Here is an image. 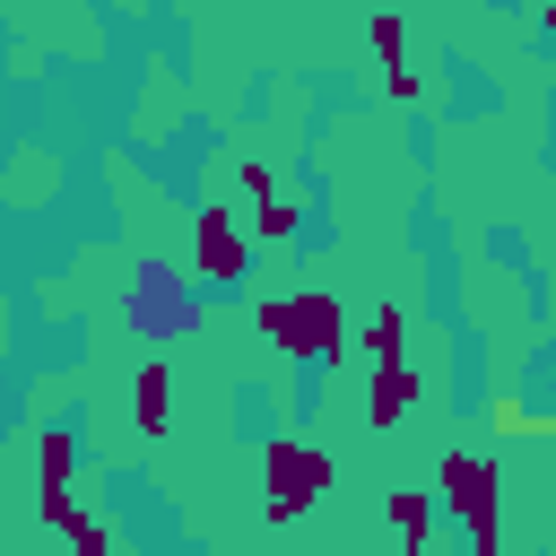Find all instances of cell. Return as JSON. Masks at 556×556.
<instances>
[{
	"label": "cell",
	"mask_w": 556,
	"mask_h": 556,
	"mask_svg": "<svg viewBox=\"0 0 556 556\" xmlns=\"http://www.w3.org/2000/svg\"><path fill=\"white\" fill-rule=\"evenodd\" d=\"M252 330H261L278 356H295V365H321V356H339V348H348V313H339V295H330V287L261 295V304H252Z\"/></svg>",
	"instance_id": "1"
},
{
	"label": "cell",
	"mask_w": 556,
	"mask_h": 556,
	"mask_svg": "<svg viewBox=\"0 0 556 556\" xmlns=\"http://www.w3.org/2000/svg\"><path fill=\"white\" fill-rule=\"evenodd\" d=\"M434 486H443V513L469 530V547L495 556V547H504V469H495L486 452H443Z\"/></svg>",
	"instance_id": "2"
},
{
	"label": "cell",
	"mask_w": 556,
	"mask_h": 556,
	"mask_svg": "<svg viewBox=\"0 0 556 556\" xmlns=\"http://www.w3.org/2000/svg\"><path fill=\"white\" fill-rule=\"evenodd\" d=\"M321 486H330V452H313L304 434H269L261 443V504H269V521H304L321 504Z\"/></svg>",
	"instance_id": "3"
},
{
	"label": "cell",
	"mask_w": 556,
	"mask_h": 556,
	"mask_svg": "<svg viewBox=\"0 0 556 556\" xmlns=\"http://www.w3.org/2000/svg\"><path fill=\"white\" fill-rule=\"evenodd\" d=\"M191 269H200L208 287H243V269H252V235H243L226 208H200V217H191Z\"/></svg>",
	"instance_id": "4"
},
{
	"label": "cell",
	"mask_w": 556,
	"mask_h": 556,
	"mask_svg": "<svg viewBox=\"0 0 556 556\" xmlns=\"http://www.w3.org/2000/svg\"><path fill=\"white\" fill-rule=\"evenodd\" d=\"M408 408H417V365H408V356H374V391H365V426H382V434H391V426H400Z\"/></svg>",
	"instance_id": "5"
},
{
	"label": "cell",
	"mask_w": 556,
	"mask_h": 556,
	"mask_svg": "<svg viewBox=\"0 0 556 556\" xmlns=\"http://www.w3.org/2000/svg\"><path fill=\"white\" fill-rule=\"evenodd\" d=\"M130 408H139V434H165V426H174V365H165V356H148V365H139Z\"/></svg>",
	"instance_id": "6"
},
{
	"label": "cell",
	"mask_w": 556,
	"mask_h": 556,
	"mask_svg": "<svg viewBox=\"0 0 556 556\" xmlns=\"http://www.w3.org/2000/svg\"><path fill=\"white\" fill-rule=\"evenodd\" d=\"M486 434H504V443H556V417H539V408H521L513 391H495V400H486Z\"/></svg>",
	"instance_id": "7"
},
{
	"label": "cell",
	"mask_w": 556,
	"mask_h": 556,
	"mask_svg": "<svg viewBox=\"0 0 556 556\" xmlns=\"http://www.w3.org/2000/svg\"><path fill=\"white\" fill-rule=\"evenodd\" d=\"M365 43H374L382 70H400V61H408V17H400V9H374V17H365Z\"/></svg>",
	"instance_id": "8"
},
{
	"label": "cell",
	"mask_w": 556,
	"mask_h": 556,
	"mask_svg": "<svg viewBox=\"0 0 556 556\" xmlns=\"http://www.w3.org/2000/svg\"><path fill=\"white\" fill-rule=\"evenodd\" d=\"M391 530H400L408 547H426V539H434V495H417V486H400V495H391Z\"/></svg>",
	"instance_id": "9"
},
{
	"label": "cell",
	"mask_w": 556,
	"mask_h": 556,
	"mask_svg": "<svg viewBox=\"0 0 556 556\" xmlns=\"http://www.w3.org/2000/svg\"><path fill=\"white\" fill-rule=\"evenodd\" d=\"M295 226H304V217H295L278 191H269V200H252V243H295Z\"/></svg>",
	"instance_id": "10"
},
{
	"label": "cell",
	"mask_w": 556,
	"mask_h": 556,
	"mask_svg": "<svg viewBox=\"0 0 556 556\" xmlns=\"http://www.w3.org/2000/svg\"><path fill=\"white\" fill-rule=\"evenodd\" d=\"M365 348H374V356H408V313H400V304H374Z\"/></svg>",
	"instance_id": "11"
},
{
	"label": "cell",
	"mask_w": 556,
	"mask_h": 556,
	"mask_svg": "<svg viewBox=\"0 0 556 556\" xmlns=\"http://www.w3.org/2000/svg\"><path fill=\"white\" fill-rule=\"evenodd\" d=\"M70 547H87V556H104V547H113V530H104L96 513H78V521H70Z\"/></svg>",
	"instance_id": "12"
},
{
	"label": "cell",
	"mask_w": 556,
	"mask_h": 556,
	"mask_svg": "<svg viewBox=\"0 0 556 556\" xmlns=\"http://www.w3.org/2000/svg\"><path fill=\"white\" fill-rule=\"evenodd\" d=\"M235 174H243V200H269V191H278V174H269V165H261V156H243V165H235Z\"/></svg>",
	"instance_id": "13"
},
{
	"label": "cell",
	"mask_w": 556,
	"mask_h": 556,
	"mask_svg": "<svg viewBox=\"0 0 556 556\" xmlns=\"http://www.w3.org/2000/svg\"><path fill=\"white\" fill-rule=\"evenodd\" d=\"M539 35H547V52H556V0H547V9H539Z\"/></svg>",
	"instance_id": "14"
},
{
	"label": "cell",
	"mask_w": 556,
	"mask_h": 556,
	"mask_svg": "<svg viewBox=\"0 0 556 556\" xmlns=\"http://www.w3.org/2000/svg\"><path fill=\"white\" fill-rule=\"evenodd\" d=\"M0 70H9V52H0Z\"/></svg>",
	"instance_id": "15"
}]
</instances>
